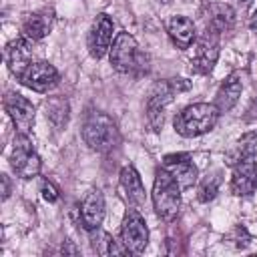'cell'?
I'll use <instances>...</instances> for the list:
<instances>
[{"label": "cell", "instance_id": "1", "mask_svg": "<svg viewBox=\"0 0 257 257\" xmlns=\"http://www.w3.org/2000/svg\"><path fill=\"white\" fill-rule=\"evenodd\" d=\"M219 108L215 104L209 102H193L189 106H185L181 112H177L173 126L175 131L185 137V139H193V137H201L209 131L215 128L217 120H219Z\"/></svg>", "mask_w": 257, "mask_h": 257}, {"label": "cell", "instance_id": "2", "mask_svg": "<svg viewBox=\"0 0 257 257\" xmlns=\"http://www.w3.org/2000/svg\"><path fill=\"white\" fill-rule=\"evenodd\" d=\"M80 133L84 143L96 153H108L120 143V133L116 122L100 110H90L84 116Z\"/></svg>", "mask_w": 257, "mask_h": 257}, {"label": "cell", "instance_id": "3", "mask_svg": "<svg viewBox=\"0 0 257 257\" xmlns=\"http://www.w3.org/2000/svg\"><path fill=\"white\" fill-rule=\"evenodd\" d=\"M153 207L155 213L163 221H173L181 207V187L173 179V175L161 165L155 171V183H153Z\"/></svg>", "mask_w": 257, "mask_h": 257}, {"label": "cell", "instance_id": "4", "mask_svg": "<svg viewBox=\"0 0 257 257\" xmlns=\"http://www.w3.org/2000/svg\"><path fill=\"white\" fill-rule=\"evenodd\" d=\"M189 82H183V78H171V80H163L157 82L147 98V124L153 133H159L163 128L165 122V108L167 104L173 100L175 92L179 90H187Z\"/></svg>", "mask_w": 257, "mask_h": 257}, {"label": "cell", "instance_id": "5", "mask_svg": "<svg viewBox=\"0 0 257 257\" xmlns=\"http://www.w3.org/2000/svg\"><path fill=\"white\" fill-rule=\"evenodd\" d=\"M108 56H110V64L116 72H133L135 68L141 66V60H143V54L139 52V46H137V40L128 34V32H118L112 40V46L108 50Z\"/></svg>", "mask_w": 257, "mask_h": 257}, {"label": "cell", "instance_id": "6", "mask_svg": "<svg viewBox=\"0 0 257 257\" xmlns=\"http://www.w3.org/2000/svg\"><path fill=\"white\" fill-rule=\"evenodd\" d=\"M10 167L20 179H32L40 173L42 163H40V157L34 151L28 135H20V133L16 135L12 155H10Z\"/></svg>", "mask_w": 257, "mask_h": 257}, {"label": "cell", "instance_id": "7", "mask_svg": "<svg viewBox=\"0 0 257 257\" xmlns=\"http://www.w3.org/2000/svg\"><path fill=\"white\" fill-rule=\"evenodd\" d=\"M120 243L128 249V253L145 251L149 243V229L143 215L137 209H128L120 223Z\"/></svg>", "mask_w": 257, "mask_h": 257}, {"label": "cell", "instance_id": "8", "mask_svg": "<svg viewBox=\"0 0 257 257\" xmlns=\"http://www.w3.org/2000/svg\"><path fill=\"white\" fill-rule=\"evenodd\" d=\"M257 191V153H249L233 165L231 193L237 197H247Z\"/></svg>", "mask_w": 257, "mask_h": 257}, {"label": "cell", "instance_id": "9", "mask_svg": "<svg viewBox=\"0 0 257 257\" xmlns=\"http://www.w3.org/2000/svg\"><path fill=\"white\" fill-rule=\"evenodd\" d=\"M18 80L34 92H48L58 84L60 74L52 64H48L44 60H38V62H32Z\"/></svg>", "mask_w": 257, "mask_h": 257}, {"label": "cell", "instance_id": "10", "mask_svg": "<svg viewBox=\"0 0 257 257\" xmlns=\"http://www.w3.org/2000/svg\"><path fill=\"white\" fill-rule=\"evenodd\" d=\"M217 58H219V32L205 26V32L197 40V48H195V56L191 58V64L197 72L207 74L215 66Z\"/></svg>", "mask_w": 257, "mask_h": 257}, {"label": "cell", "instance_id": "11", "mask_svg": "<svg viewBox=\"0 0 257 257\" xmlns=\"http://www.w3.org/2000/svg\"><path fill=\"white\" fill-rule=\"evenodd\" d=\"M4 108H6L8 116L12 118L16 131L20 135H28L34 124V104L20 92H6Z\"/></svg>", "mask_w": 257, "mask_h": 257}, {"label": "cell", "instance_id": "12", "mask_svg": "<svg viewBox=\"0 0 257 257\" xmlns=\"http://www.w3.org/2000/svg\"><path fill=\"white\" fill-rule=\"evenodd\" d=\"M112 20L106 16V14H98L88 30V38H86V44H88V52L92 58H102L108 50H110V42H112Z\"/></svg>", "mask_w": 257, "mask_h": 257}, {"label": "cell", "instance_id": "13", "mask_svg": "<svg viewBox=\"0 0 257 257\" xmlns=\"http://www.w3.org/2000/svg\"><path fill=\"white\" fill-rule=\"evenodd\" d=\"M163 167L173 175L177 185L183 189H189L197 181V167L193 165L191 157L187 153H177V155H167L163 161Z\"/></svg>", "mask_w": 257, "mask_h": 257}, {"label": "cell", "instance_id": "14", "mask_svg": "<svg viewBox=\"0 0 257 257\" xmlns=\"http://www.w3.org/2000/svg\"><path fill=\"white\" fill-rule=\"evenodd\" d=\"M30 42L26 36H18L14 38L12 42L6 44V50H4V56H6V64L10 68V72L20 78L24 74V70L32 64V48H30Z\"/></svg>", "mask_w": 257, "mask_h": 257}, {"label": "cell", "instance_id": "15", "mask_svg": "<svg viewBox=\"0 0 257 257\" xmlns=\"http://www.w3.org/2000/svg\"><path fill=\"white\" fill-rule=\"evenodd\" d=\"M54 26V14L52 10H38V12H30L26 14V18L22 20V36H26L28 40L36 42L42 40Z\"/></svg>", "mask_w": 257, "mask_h": 257}, {"label": "cell", "instance_id": "16", "mask_svg": "<svg viewBox=\"0 0 257 257\" xmlns=\"http://www.w3.org/2000/svg\"><path fill=\"white\" fill-rule=\"evenodd\" d=\"M104 219V197L100 191H90L80 205V221L86 231H94L100 227Z\"/></svg>", "mask_w": 257, "mask_h": 257}, {"label": "cell", "instance_id": "17", "mask_svg": "<svg viewBox=\"0 0 257 257\" xmlns=\"http://www.w3.org/2000/svg\"><path fill=\"white\" fill-rule=\"evenodd\" d=\"M167 32H169L173 44H175L177 48H181V50L189 48V46L195 42V38H197L193 20L187 18V16H181V14H179V16H173V18L169 20Z\"/></svg>", "mask_w": 257, "mask_h": 257}, {"label": "cell", "instance_id": "18", "mask_svg": "<svg viewBox=\"0 0 257 257\" xmlns=\"http://www.w3.org/2000/svg\"><path fill=\"white\" fill-rule=\"evenodd\" d=\"M120 187L128 199V203L133 207H141L145 203V187H143V181H141V175L137 173L135 167H122L120 169Z\"/></svg>", "mask_w": 257, "mask_h": 257}, {"label": "cell", "instance_id": "19", "mask_svg": "<svg viewBox=\"0 0 257 257\" xmlns=\"http://www.w3.org/2000/svg\"><path fill=\"white\" fill-rule=\"evenodd\" d=\"M241 88L243 86H241L239 74H229L223 80V84L219 86L217 96H215V106L219 108V112H229L237 104V100L241 96Z\"/></svg>", "mask_w": 257, "mask_h": 257}, {"label": "cell", "instance_id": "20", "mask_svg": "<svg viewBox=\"0 0 257 257\" xmlns=\"http://www.w3.org/2000/svg\"><path fill=\"white\" fill-rule=\"evenodd\" d=\"M235 24V12L227 4H209V14H207V28L215 32H227Z\"/></svg>", "mask_w": 257, "mask_h": 257}, {"label": "cell", "instance_id": "21", "mask_svg": "<svg viewBox=\"0 0 257 257\" xmlns=\"http://www.w3.org/2000/svg\"><path fill=\"white\" fill-rule=\"evenodd\" d=\"M88 233H90L92 249L98 255H124V253H128V249L124 245H118V241H114L106 231H100V227L94 231H88Z\"/></svg>", "mask_w": 257, "mask_h": 257}, {"label": "cell", "instance_id": "22", "mask_svg": "<svg viewBox=\"0 0 257 257\" xmlns=\"http://www.w3.org/2000/svg\"><path fill=\"white\" fill-rule=\"evenodd\" d=\"M46 118L56 128H62L68 120V102L64 98H50L46 102Z\"/></svg>", "mask_w": 257, "mask_h": 257}, {"label": "cell", "instance_id": "23", "mask_svg": "<svg viewBox=\"0 0 257 257\" xmlns=\"http://www.w3.org/2000/svg\"><path fill=\"white\" fill-rule=\"evenodd\" d=\"M219 185H221V173H219V171L207 175V177L199 183V193H197L199 201H201V203L213 201V199L217 197V193H219Z\"/></svg>", "mask_w": 257, "mask_h": 257}, {"label": "cell", "instance_id": "24", "mask_svg": "<svg viewBox=\"0 0 257 257\" xmlns=\"http://www.w3.org/2000/svg\"><path fill=\"white\" fill-rule=\"evenodd\" d=\"M257 143V133H249V135H245V137H241L237 143H235V147L227 153V159H229V165H235L239 159H243L245 155H249V153H253V145Z\"/></svg>", "mask_w": 257, "mask_h": 257}, {"label": "cell", "instance_id": "25", "mask_svg": "<svg viewBox=\"0 0 257 257\" xmlns=\"http://www.w3.org/2000/svg\"><path fill=\"white\" fill-rule=\"evenodd\" d=\"M40 193H42V199L44 201H48V203H56L58 201V197H60V191H58V187L52 183V181H42V185H40Z\"/></svg>", "mask_w": 257, "mask_h": 257}, {"label": "cell", "instance_id": "26", "mask_svg": "<svg viewBox=\"0 0 257 257\" xmlns=\"http://www.w3.org/2000/svg\"><path fill=\"white\" fill-rule=\"evenodd\" d=\"M0 181H2V199H8L10 197V181H8V175H2Z\"/></svg>", "mask_w": 257, "mask_h": 257}, {"label": "cell", "instance_id": "27", "mask_svg": "<svg viewBox=\"0 0 257 257\" xmlns=\"http://www.w3.org/2000/svg\"><path fill=\"white\" fill-rule=\"evenodd\" d=\"M249 26H251V30H253L255 36H257V10L253 12V16H251V20H249Z\"/></svg>", "mask_w": 257, "mask_h": 257}, {"label": "cell", "instance_id": "28", "mask_svg": "<svg viewBox=\"0 0 257 257\" xmlns=\"http://www.w3.org/2000/svg\"><path fill=\"white\" fill-rule=\"evenodd\" d=\"M241 2H247V0H241Z\"/></svg>", "mask_w": 257, "mask_h": 257}]
</instances>
